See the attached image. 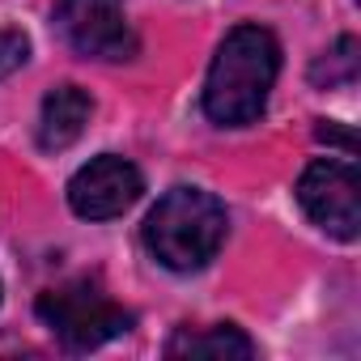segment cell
<instances>
[{
    "label": "cell",
    "instance_id": "11",
    "mask_svg": "<svg viewBox=\"0 0 361 361\" xmlns=\"http://www.w3.org/2000/svg\"><path fill=\"white\" fill-rule=\"evenodd\" d=\"M319 140H336V145H344V153H353V136H348V132H340V128H331L327 119L319 123Z\"/></svg>",
    "mask_w": 361,
    "mask_h": 361
},
{
    "label": "cell",
    "instance_id": "3",
    "mask_svg": "<svg viewBox=\"0 0 361 361\" xmlns=\"http://www.w3.org/2000/svg\"><path fill=\"white\" fill-rule=\"evenodd\" d=\"M39 319L51 327V336L73 348V353H90V348H102L106 340L132 331V314L123 306H115L98 281L90 276H77L68 285H56L47 293H39Z\"/></svg>",
    "mask_w": 361,
    "mask_h": 361
},
{
    "label": "cell",
    "instance_id": "2",
    "mask_svg": "<svg viewBox=\"0 0 361 361\" xmlns=\"http://www.w3.org/2000/svg\"><path fill=\"white\" fill-rule=\"evenodd\" d=\"M226 204L204 188H174L145 217V251L170 272H200L226 243Z\"/></svg>",
    "mask_w": 361,
    "mask_h": 361
},
{
    "label": "cell",
    "instance_id": "1",
    "mask_svg": "<svg viewBox=\"0 0 361 361\" xmlns=\"http://www.w3.org/2000/svg\"><path fill=\"white\" fill-rule=\"evenodd\" d=\"M281 73V43L264 26H234L204 77V115L221 128H247L264 115Z\"/></svg>",
    "mask_w": 361,
    "mask_h": 361
},
{
    "label": "cell",
    "instance_id": "10",
    "mask_svg": "<svg viewBox=\"0 0 361 361\" xmlns=\"http://www.w3.org/2000/svg\"><path fill=\"white\" fill-rule=\"evenodd\" d=\"M30 60V39L18 26H0V81L13 77Z\"/></svg>",
    "mask_w": 361,
    "mask_h": 361
},
{
    "label": "cell",
    "instance_id": "7",
    "mask_svg": "<svg viewBox=\"0 0 361 361\" xmlns=\"http://www.w3.org/2000/svg\"><path fill=\"white\" fill-rule=\"evenodd\" d=\"M90 115H94V98L81 85H56L43 98V111H39V145L47 153H60V149L77 145Z\"/></svg>",
    "mask_w": 361,
    "mask_h": 361
},
{
    "label": "cell",
    "instance_id": "4",
    "mask_svg": "<svg viewBox=\"0 0 361 361\" xmlns=\"http://www.w3.org/2000/svg\"><path fill=\"white\" fill-rule=\"evenodd\" d=\"M298 204L319 230L353 243L361 234V178H357V166L336 161V157L310 161L298 178Z\"/></svg>",
    "mask_w": 361,
    "mask_h": 361
},
{
    "label": "cell",
    "instance_id": "9",
    "mask_svg": "<svg viewBox=\"0 0 361 361\" xmlns=\"http://www.w3.org/2000/svg\"><path fill=\"white\" fill-rule=\"evenodd\" d=\"M357 68H361V47H357L353 35H344L331 51H323L310 64V81L319 90H340V85H353L357 81Z\"/></svg>",
    "mask_w": 361,
    "mask_h": 361
},
{
    "label": "cell",
    "instance_id": "8",
    "mask_svg": "<svg viewBox=\"0 0 361 361\" xmlns=\"http://www.w3.org/2000/svg\"><path fill=\"white\" fill-rule=\"evenodd\" d=\"M170 357H255V340L243 336L234 323H217V327H200V331H178L166 344Z\"/></svg>",
    "mask_w": 361,
    "mask_h": 361
},
{
    "label": "cell",
    "instance_id": "6",
    "mask_svg": "<svg viewBox=\"0 0 361 361\" xmlns=\"http://www.w3.org/2000/svg\"><path fill=\"white\" fill-rule=\"evenodd\" d=\"M140 192H145L140 170L119 153H98L68 178V204L85 221L123 217L140 200Z\"/></svg>",
    "mask_w": 361,
    "mask_h": 361
},
{
    "label": "cell",
    "instance_id": "5",
    "mask_svg": "<svg viewBox=\"0 0 361 361\" xmlns=\"http://www.w3.org/2000/svg\"><path fill=\"white\" fill-rule=\"evenodd\" d=\"M56 26L85 60H132L140 47L123 0H60Z\"/></svg>",
    "mask_w": 361,
    "mask_h": 361
}]
</instances>
